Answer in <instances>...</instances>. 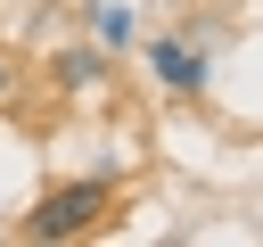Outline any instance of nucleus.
<instances>
[{"label":"nucleus","mask_w":263,"mask_h":247,"mask_svg":"<svg viewBox=\"0 0 263 247\" xmlns=\"http://www.w3.org/2000/svg\"><path fill=\"white\" fill-rule=\"evenodd\" d=\"M90 74H99L90 49H66V58H58V82H90Z\"/></svg>","instance_id":"4"},{"label":"nucleus","mask_w":263,"mask_h":247,"mask_svg":"<svg viewBox=\"0 0 263 247\" xmlns=\"http://www.w3.org/2000/svg\"><path fill=\"white\" fill-rule=\"evenodd\" d=\"M148 66H156V82H164V91H197V82H205V58H197V49H181V41H156V49H148Z\"/></svg>","instance_id":"2"},{"label":"nucleus","mask_w":263,"mask_h":247,"mask_svg":"<svg viewBox=\"0 0 263 247\" xmlns=\"http://www.w3.org/2000/svg\"><path fill=\"white\" fill-rule=\"evenodd\" d=\"M0 91H8V66H0Z\"/></svg>","instance_id":"5"},{"label":"nucleus","mask_w":263,"mask_h":247,"mask_svg":"<svg viewBox=\"0 0 263 247\" xmlns=\"http://www.w3.org/2000/svg\"><path fill=\"white\" fill-rule=\"evenodd\" d=\"M99 206H107V181H74V189H49L41 206H33V239H74V231H90L99 222Z\"/></svg>","instance_id":"1"},{"label":"nucleus","mask_w":263,"mask_h":247,"mask_svg":"<svg viewBox=\"0 0 263 247\" xmlns=\"http://www.w3.org/2000/svg\"><path fill=\"white\" fill-rule=\"evenodd\" d=\"M99 41L123 49V41H132V16H123V8H99Z\"/></svg>","instance_id":"3"}]
</instances>
